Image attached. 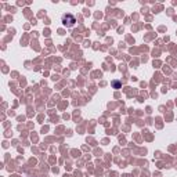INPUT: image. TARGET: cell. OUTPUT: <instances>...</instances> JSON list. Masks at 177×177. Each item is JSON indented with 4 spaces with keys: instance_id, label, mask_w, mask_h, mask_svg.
Wrapping results in <instances>:
<instances>
[{
    "instance_id": "6da1fadb",
    "label": "cell",
    "mask_w": 177,
    "mask_h": 177,
    "mask_svg": "<svg viewBox=\"0 0 177 177\" xmlns=\"http://www.w3.org/2000/svg\"><path fill=\"white\" fill-rule=\"evenodd\" d=\"M75 22H76V18H75L72 14H65V15H63V24L67 26V28L73 26Z\"/></svg>"
},
{
    "instance_id": "7a4b0ae2",
    "label": "cell",
    "mask_w": 177,
    "mask_h": 177,
    "mask_svg": "<svg viewBox=\"0 0 177 177\" xmlns=\"http://www.w3.org/2000/svg\"><path fill=\"white\" fill-rule=\"evenodd\" d=\"M114 86H115L116 88H118V87H120V83H119V82H116V80H115V82H114Z\"/></svg>"
}]
</instances>
